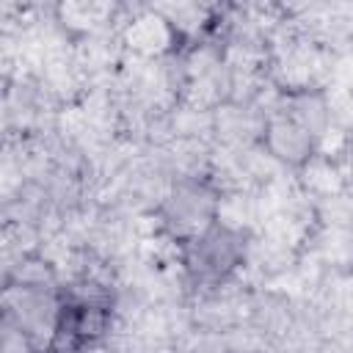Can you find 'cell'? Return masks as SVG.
<instances>
[{
	"label": "cell",
	"instance_id": "1",
	"mask_svg": "<svg viewBox=\"0 0 353 353\" xmlns=\"http://www.w3.org/2000/svg\"><path fill=\"white\" fill-rule=\"evenodd\" d=\"M248 256V232L215 221L207 232L179 245V259L188 279L199 287L223 284Z\"/></svg>",
	"mask_w": 353,
	"mask_h": 353
},
{
	"label": "cell",
	"instance_id": "2",
	"mask_svg": "<svg viewBox=\"0 0 353 353\" xmlns=\"http://www.w3.org/2000/svg\"><path fill=\"white\" fill-rule=\"evenodd\" d=\"M221 212V193L199 176L176 179L160 201V226L179 245L207 232Z\"/></svg>",
	"mask_w": 353,
	"mask_h": 353
},
{
	"label": "cell",
	"instance_id": "3",
	"mask_svg": "<svg viewBox=\"0 0 353 353\" xmlns=\"http://www.w3.org/2000/svg\"><path fill=\"white\" fill-rule=\"evenodd\" d=\"M342 157H339V171H342V179L353 188V132L345 138V143H342V152H339Z\"/></svg>",
	"mask_w": 353,
	"mask_h": 353
}]
</instances>
